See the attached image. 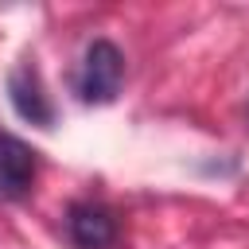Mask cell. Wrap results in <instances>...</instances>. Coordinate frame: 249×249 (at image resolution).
<instances>
[{
  "mask_svg": "<svg viewBox=\"0 0 249 249\" xmlns=\"http://www.w3.org/2000/svg\"><path fill=\"white\" fill-rule=\"evenodd\" d=\"M121 82H124V54H121V47L113 39H93L86 47L78 78H74L78 97L86 105H109V101H117Z\"/></svg>",
  "mask_w": 249,
  "mask_h": 249,
  "instance_id": "obj_1",
  "label": "cell"
},
{
  "mask_svg": "<svg viewBox=\"0 0 249 249\" xmlns=\"http://www.w3.org/2000/svg\"><path fill=\"white\" fill-rule=\"evenodd\" d=\"M8 101L12 109L27 121V124H39V128H51L54 124V105H51V93L39 78V70L31 62H19L12 74H8Z\"/></svg>",
  "mask_w": 249,
  "mask_h": 249,
  "instance_id": "obj_2",
  "label": "cell"
},
{
  "mask_svg": "<svg viewBox=\"0 0 249 249\" xmlns=\"http://www.w3.org/2000/svg\"><path fill=\"white\" fill-rule=\"evenodd\" d=\"M66 233L78 249H109L117 241V218L105 202L82 198V202H70L66 210Z\"/></svg>",
  "mask_w": 249,
  "mask_h": 249,
  "instance_id": "obj_3",
  "label": "cell"
},
{
  "mask_svg": "<svg viewBox=\"0 0 249 249\" xmlns=\"http://www.w3.org/2000/svg\"><path fill=\"white\" fill-rule=\"evenodd\" d=\"M35 183V152L0 128V202H12V198H23Z\"/></svg>",
  "mask_w": 249,
  "mask_h": 249,
  "instance_id": "obj_4",
  "label": "cell"
},
{
  "mask_svg": "<svg viewBox=\"0 0 249 249\" xmlns=\"http://www.w3.org/2000/svg\"><path fill=\"white\" fill-rule=\"evenodd\" d=\"M245 113H249V105H245Z\"/></svg>",
  "mask_w": 249,
  "mask_h": 249,
  "instance_id": "obj_5",
  "label": "cell"
}]
</instances>
